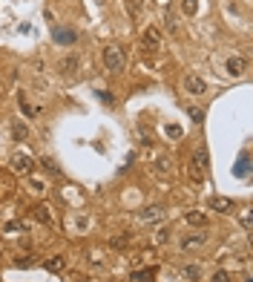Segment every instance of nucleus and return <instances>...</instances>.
<instances>
[{
	"label": "nucleus",
	"mask_w": 253,
	"mask_h": 282,
	"mask_svg": "<svg viewBox=\"0 0 253 282\" xmlns=\"http://www.w3.org/2000/svg\"><path fill=\"white\" fill-rule=\"evenodd\" d=\"M242 228L248 230V233L253 230V216H251V210H245V213H242Z\"/></svg>",
	"instance_id": "24"
},
{
	"label": "nucleus",
	"mask_w": 253,
	"mask_h": 282,
	"mask_svg": "<svg viewBox=\"0 0 253 282\" xmlns=\"http://www.w3.org/2000/svg\"><path fill=\"white\" fill-rule=\"evenodd\" d=\"M210 282H230V274L227 271H216L213 277H210Z\"/></svg>",
	"instance_id": "27"
},
{
	"label": "nucleus",
	"mask_w": 253,
	"mask_h": 282,
	"mask_svg": "<svg viewBox=\"0 0 253 282\" xmlns=\"http://www.w3.org/2000/svg\"><path fill=\"white\" fill-rule=\"evenodd\" d=\"M23 228H26V225H23L20 219H12V222H6V225H3L6 233H17V230H23Z\"/></svg>",
	"instance_id": "21"
},
{
	"label": "nucleus",
	"mask_w": 253,
	"mask_h": 282,
	"mask_svg": "<svg viewBox=\"0 0 253 282\" xmlns=\"http://www.w3.org/2000/svg\"><path fill=\"white\" fill-rule=\"evenodd\" d=\"M164 216V207L161 204H150L144 210H138V222H153V219H161Z\"/></svg>",
	"instance_id": "9"
},
{
	"label": "nucleus",
	"mask_w": 253,
	"mask_h": 282,
	"mask_svg": "<svg viewBox=\"0 0 253 282\" xmlns=\"http://www.w3.org/2000/svg\"><path fill=\"white\" fill-rule=\"evenodd\" d=\"M227 72H230V75H245V72H248V61L239 58V55L227 58Z\"/></svg>",
	"instance_id": "10"
},
{
	"label": "nucleus",
	"mask_w": 253,
	"mask_h": 282,
	"mask_svg": "<svg viewBox=\"0 0 253 282\" xmlns=\"http://www.w3.org/2000/svg\"><path fill=\"white\" fill-rule=\"evenodd\" d=\"M184 222L193 225V228H204V225H207V213H201V210H187Z\"/></svg>",
	"instance_id": "11"
},
{
	"label": "nucleus",
	"mask_w": 253,
	"mask_h": 282,
	"mask_svg": "<svg viewBox=\"0 0 253 282\" xmlns=\"http://www.w3.org/2000/svg\"><path fill=\"white\" fill-rule=\"evenodd\" d=\"M12 133H14V138H17V141H26V138H29V127L23 124V121H14V124H12Z\"/></svg>",
	"instance_id": "16"
},
{
	"label": "nucleus",
	"mask_w": 253,
	"mask_h": 282,
	"mask_svg": "<svg viewBox=\"0 0 253 282\" xmlns=\"http://www.w3.org/2000/svg\"><path fill=\"white\" fill-rule=\"evenodd\" d=\"M184 90H187V95H204L207 93V81L199 78V75H187L184 78Z\"/></svg>",
	"instance_id": "4"
},
{
	"label": "nucleus",
	"mask_w": 253,
	"mask_h": 282,
	"mask_svg": "<svg viewBox=\"0 0 253 282\" xmlns=\"http://www.w3.org/2000/svg\"><path fill=\"white\" fill-rule=\"evenodd\" d=\"M236 176H248V153H242L239 167H236Z\"/></svg>",
	"instance_id": "25"
},
{
	"label": "nucleus",
	"mask_w": 253,
	"mask_h": 282,
	"mask_svg": "<svg viewBox=\"0 0 253 282\" xmlns=\"http://www.w3.org/2000/svg\"><path fill=\"white\" fill-rule=\"evenodd\" d=\"M181 12H184L187 17H193V14L199 12V6H196V0H181Z\"/></svg>",
	"instance_id": "20"
},
{
	"label": "nucleus",
	"mask_w": 253,
	"mask_h": 282,
	"mask_svg": "<svg viewBox=\"0 0 253 282\" xmlns=\"http://www.w3.org/2000/svg\"><path fill=\"white\" fill-rule=\"evenodd\" d=\"M193 164H196V167H201L204 173L210 170V156H207V147H204V144H199V147H196V153H193Z\"/></svg>",
	"instance_id": "8"
},
{
	"label": "nucleus",
	"mask_w": 253,
	"mask_h": 282,
	"mask_svg": "<svg viewBox=\"0 0 253 282\" xmlns=\"http://www.w3.org/2000/svg\"><path fill=\"white\" fill-rule=\"evenodd\" d=\"M204 242H207V233H190V236H184V239H181V248H201V245H204Z\"/></svg>",
	"instance_id": "13"
},
{
	"label": "nucleus",
	"mask_w": 253,
	"mask_h": 282,
	"mask_svg": "<svg viewBox=\"0 0 253 282\" xmlns=\"http://www.w3.org/2000/svg\"><path fill=\"white\" fill-rule=\"evenodd\" d=\"M167 135H173V138H178V135H181V127H175V124H170V127H167Z\"/></svg>",
	"instance_id": "31"
},
{
	"label": "nucleus",
	"mask_w": 253,
	"mask_h": 282,
	"mask_svg": "<svg viewBox=\"0 0 253 282\" xmlns=\"http://www.w3.org/2000/svg\"><path fill=\"white\" fill-rule=\"evenodd\" d=\"M40 164H43V167H46L49 173H61V170H58V164H55L52 159H40Z\"/></svg>",
	"instance_id": "28"
},
{
	"label": "nucleus",
	"mask_w": 253,
	"mask_h": 282,
	"mask_svg": "<svg viewBox=\"0 0 253 282\" xmlns=\"http://www.w3.org/2000/svg\"><path fill=\"white\" fill-rule=\"evenodd\" d=\"M52 38H55V43H61V46H72V43L78 40V32L69 29V26H55Z\"/></svg>",
	"instance_id": "3"
},
{
	"label": "nucleus",
	"mask_w": 253,
	"mask_h": 282,
	"mask_svg": "<svg viewBox=\"0 0 253 282\" xmlns=\"http://www.w3.org/2000/svg\"><path fill=\"white\" fill-rule=\"evenodd\" d=\"M130 282H153V268H144V271L135 268L133 274H130Z\"/></svg>",
	"instance_id": "15"
},
{
	"label": "nucleus",
	"mask_w": 253,
	"mask_h": 282,
	"mask_svg": "<svg viewBox=\"0 0 253 282\" xmlns=\"http://www.w3.org/2000/svg\"><path fill=\"white\" fill-rule=\"evenodd\" d=\"M32 262H35V259H23V256H20V259H14V265H17V268H29V265H32Z\"/></svg>",
	"instance_id": "30"
},
{
	"label": "nucleus",
	"mask_w": 253,
	"mask_h": 282,
	"mask_svg": "<svg viewBox=\"0 0 253 282\" xmlns=\"http://www.w3.org/2000/svg\"><path fill=\"white\" fill-rule=\"evenodd\" d=\"M130 239H133V233H121V236H112V239H109V248H124Z\"/></svg>",
	"instance_id": "19"
},
{
	"label": "nucleus",
	"mask_w": 253,
	"mask_h": 282,
	"mask_svg": "<svg viewBox=\"0 0 253 282\" xmlns=\"http://www.w3.org/2000/svg\"><path fill=\"white\" fill-rule=\"evenodd\" d=\"M144 3L147 0H127V9H130V17H133L135 23L141 20V14H144Z\"/></svg>",
	"instance_id": "14"
},
{
	"label": "nucleus",
	"mask_w": 253,
	"mask_h": 282,
	"mask_svg": "<svg viewBox=\"0 0 253 282\" xmlns=\"http://www.w3.org/2000/svg\"><path fill=\"white\" fill-rule=\"evenodd\" d=\"M32 190H35V193H43V190H46V185H43V182H38V179H35V182H32Z\"/></svg>",
	"instance_id": "32"
},
{
	"label": "nucleus",
	"mask_w": 253,
	"mask_h": 282,
	"mask_svg": "<svg viewBox=\"0 0 253 282\" xmlns=\"http://www.w3.org/2000/svg\"><path fill=\"white\" fill-rule=\"evenodd\" d=\"M167 239H170V228H159L156 230V242H159V245L161 242H167Z\"/></svg>",
	"instance_id": "26"
},
{
	"label": "nucleus",
	"mask_w": 253,
	"mask_h": 282,
	"mask_svg": "<svg viewBox=\"0 0 253 282\" xmlns=\"http://www.w3.org/2000/svg\"><path fill=\"white\" fill-rule=\"evenodd\" d=\"M144 46L147 49H159L161 46V29L159 26H147L144 29Z\"/></svg>",
	"instance_id": "7"
},
{
	"label": "nucleus",
	"mask_w": 253,
	"mask_h": 282,
	"mask_svg": "<svg viewBox=\"0 0 253 282\" xmlns=\"http://www.w3.org/2000/svg\"><path fill=\"white\" fill-rule=\"evenodd\" d=\"M156 170H159V173H170V159H164V156L156 159Z\"/></svg>",
	"instance_id": "23"
},
{
	"label": "nucleus",
	"mask_w": 253,
	"mask_h": 282,
	"mask_svg": "<svg viewBox=\"0 0 253 282\" xmlns=\"http://www.w3.org/2000/svg\"><path fill=\"white\" fill-rule=\"evenodd\" d=\"M210 210H216V213H233L236 210V201L227 199V196H213L210 199Z\"/></svg>",
	"instance_id": "5"
},
{
	"label": "nucleus",
	"mask_w": 253,
	"mask_h": 282,
	"mask_svg": "<svg viewBox=\"0 0 253 282\" xmlns=\"http://www.w3.org/2000/svg\"><path fill=\"white\" fill-rule=\"evenodd\" d=\"M9 167H12V173H17V176H32L35 173V159H32L29 153H23V150H17L12 159H9Z\"/></svg>",
	"instance_id": "1"
},
{
	"label": "nucleus",
	"mask_w": 253,
	"mask_h": 282,
	"mask_svg": "<svg viewBox=\"0 0 253 282\" xmlns=\"http://www.w3.org/2000/svg\"><path fill=\"white\" fill-rule=\"evenodd\" d=\"M184 277H187V280H199V277H201V268H199V265H187V268H184Z\"/></svg>",
	"instance_id": "22"
},
{
	"label": "nucleus",
	"mask_w": 253,
	"mask_h": 282,
	"mask_svg": "<svg viewBox=\"0 0 253 282\" xmlns=\"http://www.w3.org/2000/svg\"><path fill=\"white\" fill-rule=\"evenodd\" d=\"M187 112H190V115H193V121H196V124H201V121H204V112H201V109L190 107V109H187Z\"/></svg>",
	"instance_id": "29"
},
{
	"label": "nucleus",
	"mask_w": 253,
	"mask_h": 282,
	"mask_svg": "<svg viewBox=\"0 0 253 282\" xmlns=\"http://www.w3.org/2000/svg\"><path fill=\"white\" fill-rule=\"evenodd\" d=\"M124 64H127V58H124V49L121 46H107L104 49V67L109 72H124Z\"/></svg>",
	"instance_id": "2"
},
{
	"label": "nucleus",
	"mask_w": 253,
	"mask_h": 282,
	"mask_svg": "<svg viewBox=\"0 0 253 282\" xmlns=\"http://www.w3.org/2000/svg\"><path fill=\"white\" fill-rule=\"evenodd\" d=\"M58 69H61V75H72V72H78V58H75V55H67V58H61Z\"/></svg>",
	"instance_id": "12"
},
{
	"label": "nucleus",
	"mask_w": 253,
	"mask_h": 282,
	"mask_svg": "<svg viewBox=\"0 0 253 282\" xmlns=\"http://www.w3.org/2000/svg\"><path fill=\"white\" fill-rule=\"evenodd\" d=\"M32 216L38 219L43 228H55V216L49 213V207H46V204H38V207H32Z\"/></svg>",
	"instance_id": "6"
},
{
	"label": "nucleus",
	"mask_w": 253,
	"mask_h": 282,
	"mask_svg": "<svg viewBox=\"0 0 253 282\" xmlns=\"http://www.w3.org/2000/svg\"><path fill=\"white\" fill-rule=\"evenodd\" d=\"M0 216H3V213H0Z\"/></svg>",
	"instance_id": "33"
},
{
	"label": "nucleus",
	"mask_w": 253,
	"mask_h": 282,
	"mask_svg": "<svg viewBox=\"0 0 253 282\" xmlns=\"http://www.w3.org/2000/svg\"><path fill=\"white\" fill-rule=\"evenodd\" d=\"M64 265H67V259H64V256H52V259H46V262H43V268H46V271H64Z\"/></svg>",
	"instance_id": "17"
},
{
	"label": "nucleus",
	"mask_w": 253,
	"mask_h": 282,
	"mask_svg": "<svg viewBox=\"0 0 253 282\" xmlns=\"http://www.w3.org/2000/svg\"><path fill=\"white\" fill-rule=\"evenodd\" d=\"M187 176H190V179H193L196 185H201V182H204V170H201V167H196L193 161L187 164Z\"/></svg>",
	"instance_id": "18"
}]
</instances>
